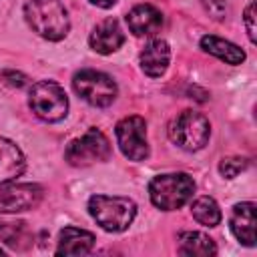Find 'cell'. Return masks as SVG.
Segmentation results:
<instances>
[{
	"label": "cell",
	"mask_w": 257,
	"mask_h": 257,
	"mask_svg": "<svg viewBox=\"0 0 257 257\" xmlns=\"http://www.w3.org/2000/svg\"><path fill=\"white\" fill-rule=\"evenodd\" d=\"M0 76H2V80H4L8 86H12V88H22V86L28 82V76L22 74V72H18V70H2Z\"/></svg>",
	"instance_id": "obj_21"
},
{
	"label": "cell",
	"mask_w": 257,
	"mask_h": 257,
	"mask_svg": "<svg viewBox=\"0 0 257 257\" xmlns=\"http://www.w3.org/2000/svg\"><path fill=\"white\" fill-rule=\"evenodd\" d=\"M24 167H26V161L20 147L10 139L0 137V187L18 179Z\"/></svg>",
	"instance_id": "obj_14"
},
{
	"label": "cell",
	"mask_w": 257,
	"mask_h": 257,
	"mask_svg": "<svg viewBox=\"0 0 257 257\" xmlns=\"http://www.w3.org/2000/svg\"><path fill=\"white\" fill-rule=\"evenodd\" d=\"M44 191L36 183H22V185H8L0 187V213H18L30 211L40 205Z\"/></svg>",
	"instance_id": "obj_9"
},
{
	"label": "cell",
	"mask_w": 257,
	"mask_h": 257,
	"mask_svg": "<svg viewBox=\"0 0 257 257\" xmlns=\"http://www.w3.org/2000/svg\"><path fill=\"white\" fill-rule=\"evenodd\" d=\"M94 6H98V8H110V6H114L116 4V0H90Z\"/></svg>",
	"instance_id": "obj_24"
},
{
	"label": "cell",
	"mask_w": 257,
	"mask_h": 257,
	"mask_svg": "<svg viewBox=\"0 0 257 257\" xmlns=\"http://www.w3.org/2000/svg\"><path fill=\"white\" fill-rule=\"evenodd\" d=\"M169 60H171V48L163 38L151 40L141 52V68L151 78L165 74V70L169 68Z\"/></svg>",
	"instance_id": "obj_11"
},
{
	"label": "cell",
	"mask_w": 257,
	"mask_h": 257,
	"mask_svg": "<svg viewBox=\"0 0 257 257\" xmlns=\"http://www.w3.org/2000/svg\"><path fill=\"white\" fill-rule=\"evenodd\" d=\"M201 48L213 56H217L219 60L227 62V64H241L245 60V52L243 48H239L237 44L225 40V38H219V36H213V34H205L201 38Z\"/></svg>",
	"instance_id": "obj_16"
},
{
	"label": "cell",
	"mask_w": 257,
	"mask_h": 257,
	"mask_svg": "<svg viewBox=\"0 0 257 257\" xmlns=\"http://www.w3.org/2000/svg\"><path fill=\"white\" fill-rule=\"evenodd\" d=\"M116 143L120 153L131 161H145L149 157V143H147V122L143 116L133 114L124 116L116 122L114 128Z\"/></svg>",
	"instance_id": "obj_8"
},
{
	"label": "cell",
	"mask_w": 257,
	"mask_h": 257,
	"mask_svg": "<svg viewBox=\"0 0 257 257\" xmlns=\"http://www.w3.org/2000/svg\"><path fill=\"white\" fill-rule=\"evenodd\" d=\"M205 8L215 20H223L227 14V0H205Z\"/></svg>",
	"instance_id": "obj_23"
},
{
	"label": "cell",
	"mask_w": 257,
	"mask_h": 257,
	"mask_svg": "<svg viewBox=\"0 0 257 257\" xmlns=\"http://www.w3.org/2000/svg\"><path fill=\"white\" fill-rule=\"evenodd\" d=\"M243 20H245V28H247V34H249V40L255 44V0H251L249 4H247V8H245V16H243Z\"/></svg>",
	"instance_id": "obj_22"
},
{
	"label": "cell",
	"mask_w": 257,
	"mask_h": 257,
	"mask_svg": "<svg viewBox=\"0 0 257 257\" xmlns=\"http://www.w3.org/2000/svg\"><path fill=\"white\" fill-rule=\"evenodd\" d=\"M126 24L135 36H149L163 26V14L151 4H139L126 14Z\"/></svg>",
	"instance_id": "obj_13"
},
{
	"label": "cell",
	"mask_w": 257,
	"mask_h": 257,
	"mask_svg": "<svg viewBox=\"0 0 257 257\" xmlns=\"http://www.w3.org/2000/svg\"><path fill=\"white\" fill-rule=\"evenodd\" d=\"M122 42H124V32L114 18H106V20L98 22L88 36L90 48L96 50L98 54H110V52L118 50L122 46Z\"/></svg>",
	"instance_id": "obj_10"
},
{
	"label": "cell",
	"mask_w": 257,
	"mask_h": 257,
	"mask_svg": "<svg viewBox=\"0 0 257 257\" xmlns=\"http://www.w3.org/2000/svg\"><path fill=\"white\" fill-rule=\"evenodd\" d=\"M72 88L82 100H86L88 104L98 106V108L112 104V100L116 98V92H118L116 82L108 74L90 70V68H84L72 76Z\"/></svg>",
	"instance_id": "obj_6"
},
{
	"label": "cell",
	"mask_w": 257,
	"mask_h": 257,
	"mask_svg": "<svg viewBox=\"0 0 257 257\" xmlns=\"http://www.w3.org/2000/svg\"><path fill=\"white\" fill-rule=\"evenodd\" d=\"M195 181L187 173L157 175L149 183V195L155 207L163 211H175L193 199Z\"/></svg>",
	"instance_id": "obj_2"
},
{
	"label": "cell",
	"mask_w": 257,
	"mask_h": 257,
	"mask_svg": "<svg viewBox=\"0 0 257 257\" xmlns=\"http://www.w3.org/2000/svg\"><path fill=\"white\" fill-rule=\"evenodd\" d=\"M249 167V161L243 157H227L219 163V173L225 179H235L239 173H243Z\"/></svg>",
	"instance_id": "obj_20"
},
{
	"label": "cell",
	"mask_w": 257,
	"mask_h": 257,
	"mask_svg": "<svg viewBox=\"0 0 257 257\" xmlns=\"http://www.w3.org/2000/svg\"><path fill=\"white\" fill-rule=\"evenodd\" d=\"M28 104L32 112L46 122H58L68 112V96L64 88L54 80H38L32 84Z\"/></svg>",
	"instance_id": "obj_5"
},
{
	"label": "cell",
	"mask_w": 257,
	"mask_h": 257,
	"mask_svg": "<svg viewBox=\"0 0 257 257\" xmlns=\"http://www.w3.org/2000/svg\"><path fill=\"white\" fill-rule=\"evenodd\" d=\"M110 157V143L98 128H88L80 139L68 143L64 151V159L72 167H88L92 163L108 161Z\"/></svg>",
	"instance_id": "obj_7"
},
{
	"label": "cell",
	"mask_w": 257,
	"mask_h": 257,
	"mask_svg": "<svg viewBox=\"0 0 257 257\" xmlns=\"http://www.w3.org/2000/svg\"><path fill=\"white\" fill-rule=\"evenodd\" d=\"M179 253L189 257H211L217 253V245L201 231H183L179 235Z\"/></svg>",
	"instance_id": "obj_17"
},
{
	"label": "cell",
	"mask_w": 257,
	"mask_h": 257,
	"mask_svg": "<svg viewBox=\"0 0 257 257\" xmlns=\"http://www.w3.org/2000/svg\"><path fill=\"white\" fill-rule=\"evenodd\" d=\"M0 241L16 251H26L34 243V233L24 221H0Z\"/></svg>",
	"instance_id": "obj_18"
},
{
	"label": "cell",
	"mask_w": 257,
	"mask_h": 257,
	"mask_svg": "<svg viewBox=\"0 0 257 257\" xmlns=\"http://www.w3.org/2000/svg\"><path fill=\"white\" fill-rule=\"evenodd\" d=\"M231 231L239 243L253 247L255 245V203L245 201L237 203L231 213Z\"/></svg>",
	"instance_id": "obj_12"
},
{
	"label": "cell",
	"mask_w": 257,
	"mask_h": 257,
	"mask_svg": "<svg viewBox=\"0 0 257 257\" xmlns=\"http://www.w3.org/2000/svg\"><path fill=\"white\" fill-rule=\"evenodd\" d=\"M94 247V235L78 227H64L58 237L56 255H86Z\"/></svg>",
	"instance_id": "obj_15"
},
{
	"label": "cell",
	"mask_w": 257,
	"mask_h": 257,
	"mask_svg": "<svg viewBox=\"0 0 257 257\" xmlns=\"http://www.w3.org/2000/svg\"><path fill=\"white\" fill-rule=\"evenodd\" d=\"M24 18L32 32L46 40H62L70 30V20L60 0H28L24 4Z\"/></svg>",
	"instance_id": "obj_1"
},
{
	"label": "cell",
	"mask_w": 257,
	"mask_h": 257,
	"mask_svg": "<svg viewBox=\"0 0 257 257\" xmlns=\"http://www.w3.org/2000/svg\"><path fill=\"white\" fill-rule=\"evenodd\" d=\"M88 213L104 231L120 233L133 223L137 215V205L128 197L92 195L88 199Z\"/></svg>",
	"instance_id": "obj_3"
},
{
	"label": "cell",
	"mask_w": 257,
	"mask_h": 257,
	"mask_svg": "<svg viewBox=\"0 0 257 257\" xmlns=\"http://www.w3.org/2000/svg\"><path fill=\"white\" fill-rule=\"evenodd\" d=\"M211 135V124L205 114L197 110H183L179 112L169 124V139L183 151H201Z\"/></svg>",
	"instance_id": "obj_4"
},
{
	"label": "cell",
	"mask_w": 257,
	"mask_h": 257,
	"mask_svg": "<svg viewBox=\"0 0 257 257\" xmlns=\"http://www.w3.org/2000/svg\"><path fill=\"white\" fill-rule=\"evenodd\" d=\"M191 213L197 223L205 227H215L221 223V209L213 197H199L191 205Z\"/></svg>",
	"instance_id": "obj_19"
},
{
	"label": "cell",
	"mask_w": 257,
	"mask_h": 257,
	"mask_svg": "<svg viewBox=\"0 0 257 257\" xmlns=\"http://www.w3.org/2000/svg\"><path fill=\"white\" fill-rule=\"evenodd\" d=\"M2 253H4V251H2V249H0V255H2Z\"/></svg>",
	"instance_id": "obj_25"
}]
</instances>
